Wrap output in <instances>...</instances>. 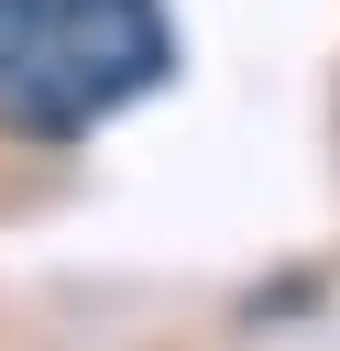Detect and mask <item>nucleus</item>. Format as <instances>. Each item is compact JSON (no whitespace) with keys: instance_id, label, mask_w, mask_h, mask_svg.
I'll use <instances>...</instances> for the list:
<instances>
[{"instance_id":"obj_1","label":"nucleus","mask_w":340,"mask_h":351,"mask_svg":"<svg viewBox=\"0 0 340 351\" xmlns=\"http://www.w3.org/2000/svg\"><path fill=\"white\" fill-rule=\"evenodd\" d=\"M175 88L165 0H0V143L66 154Z\"/></svg>"}]
</instances>
